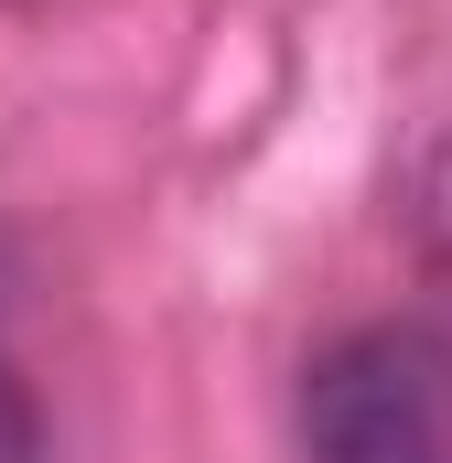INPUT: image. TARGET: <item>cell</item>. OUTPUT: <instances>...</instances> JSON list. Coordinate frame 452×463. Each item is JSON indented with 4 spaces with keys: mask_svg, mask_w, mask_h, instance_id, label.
I'll return each mask as SVG.
<instances>
[{
    "mask_svg": "<svg viewBox=\"0 0 452 463\" xmlns=\"http://www.w3.org/2000/svg\"><path fill=\"white\" fill-rule=\"evenodd\" d=\"M33 453H43V410H33L22 366L0 355V463H33Z\"/></svg>",
    "mask_w": 452,
    "mask_h": 463,
    "instance_id": "obj_3",
    "label": "cell"
},
{
    "mask_svg": "<svg viewBox=\"0 0 452 463\" xmlns=\"http://www.w3.org/2000/svg\"><path fill=\"white\" fill-rule=\"evenodd\" d=\"M399 237H410L420 280L452 291V118L410 151V173H399Z\"/></svg>",
    "mask_w": 452,
    "mask_h": 463,
    "instance_id": "obj_2",
    "label": "cell"
},
{
    "mask_svg": "<svg viewBox=\"0 0 452 463\" xmlns=\"http://www.w3.org/2000/svg\"><path fill=\"white\" fill-rule=\"evenodd\" d=\"M302 463H452V335L388 313L302 366Z\"/></svg>",
    "mask_w": 452,
    "mask_h": 463,
    "instance_id": "obj_1",
    "label": "cell"
}]
</instances>
